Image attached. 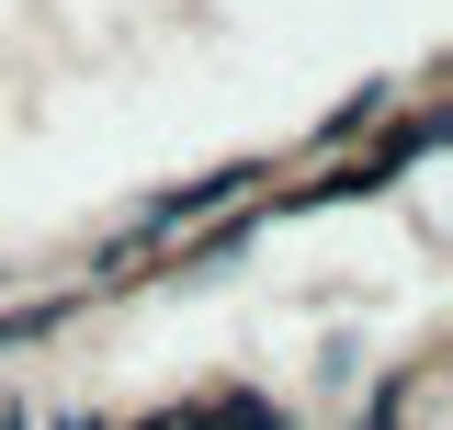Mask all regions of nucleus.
<instances>
[{
    "instance_id": "1",
    "label": "nucleus",
    "mask_w": 453,
    "mask_h": 430,
    "mask_svg": "<svg viewBox=\"0 0 453 430\" xmlns=\"http://www.w3.org/2000/svg\"><path fill=\"white\" fill-rule=\"evenodd\" d=\"M0 430H35V419H23V408H12V396H0Z\"/></svg>"
},
{
    "instance_id": "2",
    "label": "nucleus",
    "mask_w": 453,
    "mask_h": 430,
    "mask_svg": "<svg viewBox=\"0 0 453 430\" xmlns=\"http://www.w3.org/2000/svg\"><path fill=\"white\" fill-rule=\"evenodd\" d=\"M148 430H181V419H148Z\"/></svg>"
}]
</instances>
